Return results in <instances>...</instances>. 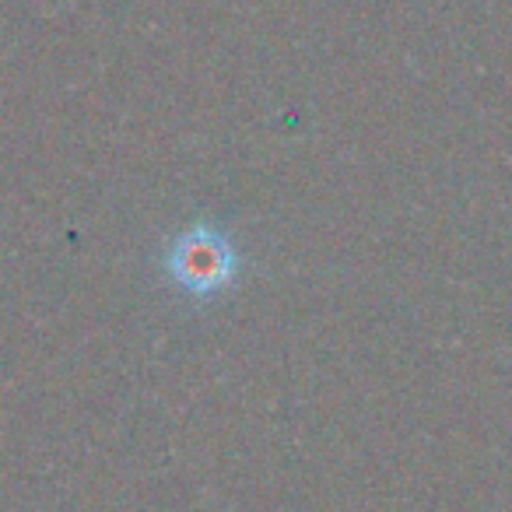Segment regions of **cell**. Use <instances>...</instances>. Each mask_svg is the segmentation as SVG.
Instances as JSON below:
<instances>
[{
  "instance_id": "obj_1",
  "label": "cell",
  "mask_w": 512,
  "mask_h": 512,
  "mask_svg": "<svg viewBox=\"0 0 512 512\" xmlns=\"http://www.w3.org/2000/svg\"><path fill=\"white\" fill-rule=\"evenodd\" d=\"M165 278L193 302H211L232 292L242 278V253L225 228L214 221H193L165 246Z\"/></svg>"
}]
</instances>
